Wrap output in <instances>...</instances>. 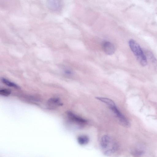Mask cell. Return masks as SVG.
Segmentation results:
<instances>
[{"mask_svg":"<svg viewBox=\"0 0 157 157\" xmlns=\"http://www.w3.org/2000/svg\"><path fill=\"white\" fill-rule=\"evenodd\" d=\"M96 98L106 104L123 125L127 127L130 126V123L128 121L118 110L115 103L112 100L107 98L99 97H96Z\"/></svg>","mask_w":157,"mask_h":157,"instance_id":"obj_1","label":"cell"},{"mask_svg":"<svg viewBox=\"0 0 157 157\" xmlns=\"http://www.w3.org/2000/svg\"><path fill=\"white\" fill-rule=\"evenodd\" d=\"M128 45L142 66H146L147 63V58L140 44L135 40L131 39L128 41Z\"/></svg>","mask_w":157,"mask_h":157,"instance_id":"obj_2","label":"cell"},{"mask_svg":"<svg viewBox=\"0 0 157 157\" xmlns=\"http://www.w3.org/2000/svg\"><path fill=\"white\" fill-rule=\"evenodd\" d=\"M100 145L104 154L110 155L114 153L117 149V145L113 139L108 135H104L101 138Z\"/></svg>","mask_w":157,"mask_h":157,"instance_id":"obj_3","label":"cell"},{"mask_svg":"<svg viewBox=\"0 0 157 157\" xmlns=\"http://www.w3.org/2000/svg\"><path fill=\"white\" fill-rule=\"evenodd\" d=\"M67 115L69 119L71 121L80 125H83L87 123V121L71 111L67 112Z\"/></svg>","mask_w":157,"mask_h":157,"instance_id":"obj_4","label":"cell"},{"mask_svg":"<svg viewBox=\"0 0 157 157\" xmlns=\"http://www.w3.org/2000/svg\"><path fill=\"white\" fill-rule=\"evenodd\" d=\"M102 46L104 51L107 55H113L115 52V46L113 44L110 42L104 41L103 43Z\"/></svg>","mask_w":157,"mask_h":157,"instance_id":"obj_5","label":"cell"},{"mask_svg":"<svg viewBox=\"0 0 157 157\" xmlns=\"http://www.w3.org/2000/svg\"><path fill=\"white\" fill-rule=\"evenodd\" d=\"M47 4L49 9L55 11H58L60 10L62 7V3L59 1H48Z\"/></svg>","mask_w":157,"mask_h":157,"instance_id":"obj_6","label":"cell"},{"mask_svg":"<svg viewBox=\"0 0 157 157\" xmlns=\"http://www.w3.org/2000/svg\"><path fill=\"white\" fill-rule=\"evenodd\" d=\"M47 104L49 109H53L61 105L62 104L59 98H52L48 100Z\"/></svg>","mask_w":157,"mask_h":157,"instance_id":"obj_7","label":"cell"},{"mask_svg":"<svg viewBox=\"0 0 157 157\" xmlns=\"http://www.w3.org/2000/svg\"><path fill=\"white\" fill-rule=\"evenodd\" d=\"M89 138L87 136L85 135H81L79 136L77 138V141L81 145H86L89 142Z\"/></svg>","mask_w":157,"mask_h":157,"instance_id":"obj_8","label":"cell"},{"mask_svg":"<svg viewBox=\"0 0 157 157\" xmlns=\"http://www.w3.org/2000/svg\"><path fill=\"white\" fill-rule=\"evenodd\" d=\"M2 82L6 85L16 88H19V86L13 82L6 78H2L1 79Z\"/></svg>","mask_w":157,"mask_h":157,"instance_id":"obj_9","label":"cell"},{"mask_svg":"<svg viewBox=\"0 0 157 157\" xmlns=\"http://www.w3.org/2000/svg\"><path fill=\"white\" fill-rule=\"evenodd\" d=\"M11 93V91L9 89H3L0 90V94L3 96H8Z\"/></svg>","mask_w":157,"mask_h":157,"instance_id":"obj_10","label":"cell"},{"mask_svg":"<svg viewBox=\"0 0 157 157\" xmlns=\"http://www.w3.org/2000/svg\"><path fill=\"white\" fill-rule=\"evenodd\" d=\"M149 57L150 58V59L152 62H155L156 61V59L155 57L151 52H149L148 53Z\"/></svg>","mask_w":157,"mask_h":157,"instance_id":"obj_11","label":"cell"},{"mask_svg":"<svg viewBox=\"0 0 157 157\" xmlns=\"http://www.w3.org/2000/svg\"><path fill=\"white\" fill-rule=\"evenodd\" d=\"M65 73L68 75H72L73 74V72L70 70L67 69L65 71Z\"/></svg>","mask_w":157,"mask_h":157,"instance_id":"obj_12","label":"cell"}]
</instances>
